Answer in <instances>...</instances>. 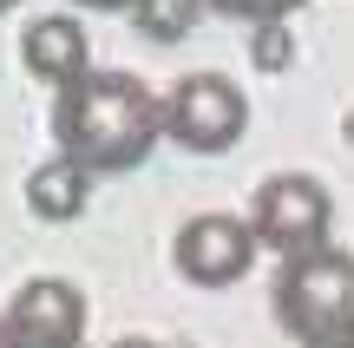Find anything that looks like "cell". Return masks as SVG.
I'll list each match as a JSON object with an SVG mask.
<instances>
[{
    "label": "cell",
    "mask_w": 354,
    "mask_h": 348,
    "mask_svg": "<svg viewBox=\"0 0 354 348\" xmlns=\"http://www.w3.org/2000/svg\"><path fill=\"white\" fill-rule=\"evenodd\" d=\"M46 125L66 165H79L86 178H118L158 152V92L138 73L86 66L73 86L53 92Z\"/></svg>",
    "instance_id": "6da1fadb"
},
{
    "label": "cell",
    "mask_w": 354,
    "mask_h": 348,
    "mask_svg": "<svg viewBox=\"0 0 354 348\" xmlns=\"http://www.w3.org/2000/svg\"><path fill=\"white\" fill-rule=\"evenodd\" d=\"M269 309H276V329L295 348L354 342V250L315 244L302 257H282Z\"/></svg>",
    "instance_id": "7a4b0ae2"
},
{
    "label": "cell",
    "mask_w": 354,
    "mask_h": 348,
    "mask_svg": "<svg viewBox=\"0 0 354 348\" xmlns=\"http://www.w3.org/2000/svg\"><path fill=\"white\" fill-rule=\"evenodd\" d=\"M250 131V99L230 73H184L158 99V138H171L190 158H223Z\"/></svg>",
    "instance_id": "3957f363"
},
{
    "label": "cell",
    "mask_w": 354,
    "mask_h": 348,
    "mask_svg": "<svg viewBox=\"0 0 354 348\" xmlns=\"http://www.w3.org/2000/svg\"><path fill=\"white\" fill-rule=\"evenodd\" d=\"M250 237L256 250H276V257H302V250L328 244V223H335V197L322 178L308 171H269L263 184L250 191Z\"/></svg>",
    "instance_id": "277c9868"
},
{
    "label": "cell",
    "mask_w": 354,
    "mask_h": 348,
    "mask_svg": "<svg viewBox=\"0 0 354 348\" xmlns=\"http://www.w3.org/2000/svg\"><path fill=\"white\" fill-rule=\"evenodd\" d=\"M171 263L190 289H230L256 270V237L230 210H197L184 230L171 237Z\"/></svg>",
    "instance_id": "5b68a950"
},
{
    "label": "cell",
    "mask_w": 354,
    "mask_h": 348,
    "mask_svg": "<svg viewBox=\"0 0 354 348\" xmlns=\"http://www.w3.org/2000/svg\"><path fill=\"white\" fill-rule=\"evenodd\" d=\"M0 322H7L20 342H33V348H79L92 309H86V289L79 283H66V276H33V283L13 289V302H7Z\"/></svg>",
    "instance_id": "8992f818"
},
{
    "label": "cell",
    "mask_w": 354,
    "mask_h": 348,
    "mask_svg": "<svg viewBox=\"0 0 354 348\" xmlns=\"http://www.w3.org/2000/svg\"><path fill=\"white\" fill-rule=\"evenodd\" d=\"M20 66H26L33 79H46L53 92L73 86V79L92 66V39H86V26H79L73 13H46V20H33V26L20 33Z\"/></svg>",
    "instance_id": "52a82bcc"
},
{
    "label": "cell",
    "mask_w": 354,
    "mask_h": 348,
    "mask_svg": "<svg viewBox=\"0 0 354 348\" xmlns=\"http://www.w3.org/2000/svg\"><path fill=\"white\" fill-rule=\"evenodd\" d=\"M86 171L66 165V158H46V165L26 178V210H33L39 223H73L79 210H86Z\"/></svg>",
    "instance_id": "ba28073f"
},
{
    "label": "cell",
    "mask_w": 354,
    "mask_h": 348,
    "mask_svg": "<svg viewBox=\"0 0 354 348\" xmlns=\"http://www.w3.org/2000/svg\"><path fill=\"white\" fill-rule=\"evenodd\" d=\"M197 0H138V7H131V26H138V33L145 39H165V46H171V39H184L190 33V26H197Z\"/></svg>",
    "instance_id": "9c48e42d"
},
{
    "label": "cell",
    "mask_w": 354,
    "mask_h": 348,
    "mask_svg": "<svg viewBox=\"0 0 354 348\" xmlns=\"http://www.w3.org/2000/svg\"><path fill=\"white\" fill-rule=\"evenodd\" d=\"M203 13H223V20H243V26H282L289 13H302L308 0H197Z\"/></svg>",
    "instance_id": "30bf717a"
},
{
    "label": "cell",
    "mask_w": 354,
    "mask_h": 348,
    "mask_svg": "<svg viewBox=\"0 0 354 348\" xmlns=\"http://www.w3.org/2000/svg\"><path fill=\"white\" fill-rule=\"evenodd\" d=\"M250 59L263 66V73H282V66H289V33H282V26H263L256 46H250Z\"/></svg>",
    "instance_id": "8fae6325"
},
{
    "label": "cell",
    "mask_w": 354,
    "mask_h": 348,
    "mask_svg": "<svg viewBox=\"0 0 354 348\" xmlns=\"http://www.w3.org/2000/svg\"><path fill=\"white\" fill-rule=\"evenodd\" d=\"M73 7H86V13H131L138 0H73Z\"/></svg>",
    "instance_id": "7c38bea8"
},
{
    "label": "cell",
    "mask_w": 354,
    "mask_h": 348,
    "mask_svg": "<svg viewBox=\"0 0 354 348\" xmlns=\"http://www.w3.org/2000/svg\"><path fill=\"white\" fill-rule=\"evenodd\" d=\"M112 348H165V342H151V336H125V342H112Z\"/></svg>",
    "instance_id": "4fadbf2b"
},
{
    "label": "cell",
    "mask_w": 354,
    "mask_h": 348,
    "mask_svg": "<svg viewBox=\"0 0 354 348\" xmlns=\"http://www.w3.org/2000/svg\"><path fill=\"white\" fill-rule=\"evenodd\" d=\"M0 348H33V342H20V336H13L7 322H0Z\"/></svg>",
    "instance_id": "5bb4252c"
},
{
    "label": "cell",
    "mask_w": 354,
    "mask_h": 348,
    "mask_svg": "<svg viewBox=\"0 0 354 348\" xmlns=\"http://www.w3.org/2000/svg\"><path fill=\"white\" fill-rule=\"evenodd\" d=\"M13 7H20V0H0V13H13Z\"/></svg>",
    "instance_id": "9a60e30c"
},
{
    "label": "cell",
    "mask_w": 354,
    "mask_h": 348,
    "mask_svg": "<svg viewBox=\"0 0 354 348\" xmlns=\"http://www.w3.org/2000/svg\"><path fill=\"white\" fill-rule=\"evenodd\" d=\"M335 348H354V342H335Z\"/></svg>",
    "instance_id": "2e32d148"
}]
</instances>
